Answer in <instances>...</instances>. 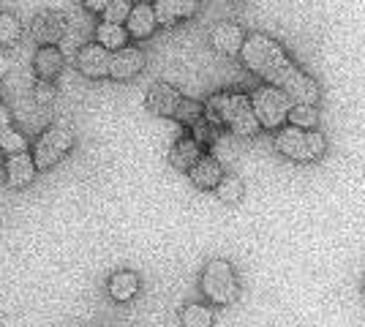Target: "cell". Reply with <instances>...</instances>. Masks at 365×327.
<instances>
[{
	"instance_id": "obj_22",
	"label": "cell",
	"mask_w": 365,
	"mask_h": 327,
	"mask_svg": "<svg viewBox=\"0 0 365 327\" xmlns=\"http://www.w3.org/2000/svg\"><path fill=\"white\" fill-rule=\"evenodd\" d=\"M294 128H305V131H314L317 123H319V112H317V104H294L289 109V118Z\"/></svg>"
},
{
	"instance_id": "obj_29",
	"label": "cell",
	"mask_w": 365,
	"mask_h": 327,
	"mask_svg": "<svg viewBox=\"0 0 365 327\" xmlns=\"http://www.w3.org/2000/svg\"><path fill=\"white\" fill-rule=\"evenodd\" d=\"M109 3H112V0H85V9H88V11H96V14H101Z\"/></svg>"
},
{
	"instance_id": "obj_9",
	"label": "cell",
	"mask_w": 365,
	"mask_h": 327,
	"mask_svg": "<svg viewBox=\"0 0 365 327\" xmlns=\"http://www.w3.org/2000/svg\"><path fill=\"white\" fill-rule=\"evenodd\" d=\"M153 11H155V22L161 28H175L185 19L197 16L199 0H155Z\"/></svg>"
},
{
	"instance_id": "obj_13",
	"label": "cell",
	"mask_w": 365,
	"mask_h": 327,
	"mask_svg": "<svg viewBox=\"0 0 365 327\" xmlns=\"http://www.w3.org/2000/svg\"><path fill=\"white\" fill-rule=\"evenodd\" d=\"M36 175H38V170H36L33 156L28 150L6 156V180L11 188H28L36 180Z\"/></svg>"
},
{
	"instance_id": "obj_4",
	"label": "cell",
	"mask_w": 365,
	"mask_h": 327,
	"mask_svg": "<svg viewBox=\"0 0 365 327\" xmlns=\"http://www.w3.org/2000/svg\"><path fill=\"white\" fill-rule=\"evenodd\" d=\"M74 147V131L68 125H49L46 131L38 134V140L33 142V164L38 172L52 170L55 164H61L63 158L71 153Z\"/></svg>"
},
{
	"instance_id": "obj_30",
	"label": "cell",
	"mask_w": 365,
	"mask_h": 327,
	"mask_svg": "<svg viewBox=\"0 0 365 327\" xmlns=\"http://www.w3.org/2000/svg\"><path fill=\"white\" fill-rule=\"evenodd\" d=\"M11 120H14V118H11V109L0 101V131H3V128H9V125H11Z\"/></svg>"
},
{
	"instance_id": "obj_6",
	"label": "cell",
	"mask_w": 365,
	"mask_h": 327,
	"mask_svg": "<svg viewBox=\"0 0 365 327\" xmlns=\"http://www.w3.org/2000/svg\"><path fill=\"white\" fill-rule=\"evenodd\" d=\"M251 107H254V115H257V120L262 128L278 131V128H284L287 118H289L292 98L287 93H281L278 88L264 85V88L254 90V95H251Z\"/></svg>"
},
{
	"instance_id": "obj_1",
	"label": "cell",
	"mask_w": 365,
	"mask_h": 327,
	"mask_svg": "<svg viewBox=\"0 0 365 327\" xmlns=\"http://www.w3.org/2000/svg\"><path fill=\"white\" fill-rule=\"evenodd\" d=\"M240 55L254 74H259L270 88H278L281 93L294 98L297 104H317L319 101V85L292 61L287 49L275 38L264 36V33H251V36H245Z\"/></svg>"
},
{
	"instance_id": "obj_7",
	"label": "cell",
	"mask_w": 365,
	"mask_h": 327,
	"mask_svg": "<svg viewBox=\"0 0 365 327\" xmlns=\"http://www.w3.org/2000/svg\"><path fill=\"white\" fill-rule=\"evenodd\" d=\"M68 33V19L61 11H41L31 22V38L38 47H58Z\"/></svg>"
},
{
	"instance_id": "obj_31",
	"label": "cell",
	"mask_w": 365,
	"mask_h": 327,
	"mask_svg": "<svg viewBox=\"0 0 365 327\" xmlns=\"http://www.w3.org/2000/svg\"><path fill=\"white\" fill-rule=\"evenodd\" d=\"M363 286H365V284H363Z\"/></svg>"
},
{
	"instance_id": "obj_25",
	"label": "cell",
	"mask_w": 365,
	"mask_h": 327,
	"mask_svg": "<svg viewBox=\"0 0 365 327\" xmlns=\"http://www.w3.org/2000/svg\"><path fill=\"white\" fill-rule=\"evenodd\" d=\"M128 14H131V0H112L107 9L101 11V22H109V25H125Z\"/></svg>"
},
{
	"instance_id": "obj_2",
	"label": "cell",
	"mask_w": 365,
	"mask_h": 327,
	"mask_svg": "<svg viewBox=\"0 0 365 327\" xmlns=\"http://www.w3.org/2000/svg\"><path fill=\"white\" fill-rule=\"evenodd\" d=\"M202 118L213 128H229L235 137H243V140L257 137L262 128L251 107V98L243 93H215L202 107Z\"/></svg>"
},
{
	"instance_id": "obj_23",
	"label": "cell",
	"mask_w": 365,
	"mask_h": 327,
	"mask_svg": "<svg viewBox=\"0 0 365 327\" xmlns=\"http://www.w3.org/2000/svg\"><path fill=\"white\" fill-rule=\"evenodd\" d=\"M22 38V22L9 11H0V47H14Z\"/></svg>"
},
{
	"instance_id": "obj_16",
	"label": "cell",
	"mask_w": 365,
	"mask_h": 327,
	"mask_svg": "<svg viewBox=\"0 0 365 327\" xmlns=\"http://www.w3.org/2000/svg\"><path fill=\"white\" fill-rule=\"evenodd\" d=\"M188 177H191V183L197 188H215L218 186V180L224 177V170H221V164H218V158H213V156H202L188 170Z\"/></svg>"
},
{
	"instance_id": "obj_27",
	"label": "cell",
	"mask_w": 365,
	"mask_h": 327,
	"mask_svg": "<svg viewBox=\"0 0 365 327\" xmlns=\"http://www.w3.org/2000/svg\"><path fill=\"white\" fill-rule=\"evenodd\" d=\"M191 137L199 142V145H213V142H218V137H215V128L205 118H199L197 123L191 125Z\"/></svg>"
},
{
	"instance_id": "obj_24",
	"label": "cell",
	"mask_w": 365,
	"mask_h": 327,
	"mask_svg": "<svg viewBox=\"0 0 365 327\" xmlns=\"http://www.w3.org/2000/svg\"><path fill=\"white\" fill-rule=\"evenodd\" d=\"M22 150H28V140H25V134H22V131H16L14 125L3 128V131H0V153L11 156V153H22Z\"/></svg>"
},
{
	"instance_id": "obj_10",
	"label": "cell",
	"mask_w": 365,
	"mask_h": 327,
	"mask_svg": "<svg viewBox=\"0 0 365 327\" xmlns=\"http://www.w3.org/2000/svg\"><path fill=\"white\" fill-rule=\"evenodd\" d=\"M148 109L158 118H175V112L180 107L182 93L175 88V85H167V82H155L150 90H148Z\"/></svg>"
},
{
	"instance_id": "obj_28",
	"label": "cell",
	"mask_w": 365,
	"mask_h": 327,
	"mask_svg": "<svg viewBox=\"0 0 365 327\" xmlns=\"http://www.w3.org/2000/svg\"><path fill=\"white\" fill-rule=\"evenodd\" d=\"M33 95H36L38 107H49V104L55 101V88H52V82L38 79V82H36V88H33Z\"/></svg>"
},
{
	"instance_id": "obj_11",
	"label": "cell",
	"mask_w": 365,
	"mask_h": 327,
	"mask_svg": "<svg viewBox=\"0 0 365 327\" xmlns=\"http://www.w3.org/2000/svg\"><path fill=\"white\" fill-rule=\"evenodd\" d=\"M145 68V52L139 47H123L112 52L109 61V77L112 79H134Z\"/></svg>"
},
{
	"instance_id": "obj_19",
	"label": "cell",
	"mask_w": 365,
	"mask_h": 327,
	"mask_svg": "<svg viewBox=\"0 0 365 327\" xmlns=\"http://www.w3.org/2000/svg\"><path fill=\"white\" fill-rule=\"evenodd\" d=\"M96 44H101L109 52H118V49L128 47V33H125V25H109V22H101L96 28Z\"/></svg>"
},
{
	"instance_id": "obj_12",
	"label": "cell",
	"mask_w": 365,
	"mask_h": 327,
	"mask_svg": "<svg viewBox=\"0 0 365 327\" xmlns=\"http://www.w3.org/2000/svg\"><path fill=\"white\" fill-rule=\"evenodd\" d=\"M243 41H245V31L240 25H235V22H218L210 33V44L218 55H240V49H243Z\"/></svg>"
},
{
	"instance_id": "obj_8",
	"label": "cell",
	"mask_w": 365,
	"mask_h": 327,
	"mask_svg": "<svg viewBox=\"0 0 365 327\" xmlns=\"http://www.w3.org/2000/svg\"><path fill=\"white\" fill-rule=\"evenodd\" d=\"M109 61H112V52L104 49L101 44H85L76 55V68L79 74L88 79H104L109 77Z\"/></svg>"
},
{
	"instance_id": "obj_18",
	"label": "cell",
	"mask_w": 365,
	"mask_h": 327,
	"mask_svg": "<svg viewBox=\"0 0 365 327\" xmlns=\"http://www.w3.org/2000/svg\"><path fill=\"white\" fill-rule=\"evenodd\" d=\"M139 292V276L131 270H118L112 279H109V297L115 303H128L134 300Z\"/></svg>"
},
{
	"instance_id": "obj_21",
	"label": "cell",
	"mask_w": 365,
	"mask_h": 327,
	"mask_svg": "<svg viewBox=\"0 0 365 327\" xmlns=\"http://www.w3.org/2000/svg\"><path fill=\"white\" fill-rule=\"evenodd\" d=\"M213 311L202 303H188L180 311V325L182 327H213Z\"/></svg>"
},
{
	"instance_id": "obj_14",
	"label": "cell",
	"mask_w": 365,
	"mask_h": 327,
	"mask_svg": "<svg viewBox=\"0 0 365 327\" xmlns=\"http://www.w3.org/2000/svg\"><path fill=\"white\" fill-rule=\"evenodd\" d=\"M155 28H158V22H155V11H153L150 3L131 6V14L125 19V33L131 38H148V36L155 33Z\"/></svg>"
},
{
	"instance_id": "obj_17",
	"label": "cell",
	"mask_w": 365,
	"mask_h": 327,
	"mask_svg": "<svg viewBox=\"0 0 365 327\" xmlns=\"http://www.w3.org/2000/svg\"><path fill=\"white\" fill-rule=\"evenodd\" d=\"M33 71L38 79L52 82L63 71V52L58 47H38L36 58H33Z\"/></svg>"
},
{
	"instance_id": "obj_20",
	"label": "cell",
	"mask_w": 365,
	"mask_h": 327,
	"mask_svg": "<svg viewBox=\"0 0 365 327\" xmlns=\"http://www.w3.org/2000/svg\"><path fill=\"white\" fill-rule=\"evenodd\" d=\"M213 191L218 194V199L224 204H240L245 197V186L237 175H224Z\"/></svg>"
},
{
	"instance_id": "obj_5",
	"label": "cell",
	"mask_w": 365,
	"mask_h": 327,
	"mask_svg": "<svg viewBox=\"0 0 365 327\" xmlns=\"http://www.w3.org/2000/svg\"><path fill=\"white\" fill-rule=\"evenodd\" d=\"M202 292L213 306H229L237 300L240 284L235 276V267L227 259H210L202 270Z\"/></svg>"
},
{
	"instance_id": "obj_15",
	"label": "cell",
	"mask_w": 365,
	"mask_h": 327,
	"mask_svg": "<svg viewBox=\"0 0 365 327\" xmlns=\"http://www.w3.org/2000/svg\"><path fill=\"white\" fill-rule=\"evenodd\" d=\"M202 156H205V153H202V145H199L194 137H180V140L175 142V147L169 150V164H172L175 170L188 172Z\"/></svg>"
},
{
	"instance_id": "obj_26",
	"label": "cell",
	"mask_w": 365,
	"mask_h": 327,
	"mask_svg": "<svg viewBox=\"0 0 365 327\" xmlns=\"http://www.w3.org/2000/svg\"><path fill=\"white\" fill-rule=\"evenodd\" d=\"M199 118H202V104H199V101H191V98H182L178 112H175V120H180L182 125H188V128H191Z\"/></svg>"
},
{
	"instance_id": "obj_3",
	"label": "cell",
	"mask_w": 365,
	"mask_h": 327,
	"mask_svg": "<svg viewBox=\"0 0 365 327\" xmlns=\"http://www.w3.org/2000/svg\"><path fill=\"white\" fill-rule=\"evenodd\" d=\"M275 150L281 156H287L289 161H300V164H311L319 161L327 150V140L322 137L319 131H305V128H294V125H284L278 128L275 137Z\"/></svg>"
}]
</instances>
